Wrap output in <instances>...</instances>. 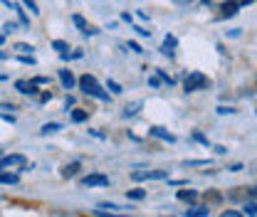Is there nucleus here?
<instances>
[{
	"label": "nucleus",
	"mask_w": 257,
	"mask_h": 217,
	"mask_svg": "<svg viewBox=\"0 0 257 217\" xmlns=\"http://www.w3.org/2000/svg\"><path fill=\"white\" fill-rule=\"evenodd\" d=\"M191 136H193V141H198V143H203V146H208V138H205V136H203L200 131H193Z\"/></svg>",
	"instance_id": "nucleus-28"
},
{
	"label": "nucleus",
	"mask_w": 257,
	"mask_h": 217,
	"mask_svg": "<svg viewBox=\"0 0 257 217\" xmlns=\"http://www.w3.org/2000/svg\"><path fill=\"white\" fill-rule=\"evenodd\" d=\"M220 217H242V215H240L237 210H225V212H223Z\"/></svg>",
	"instance_id": "nucleus-34"
},
{
	"label": "nucleus",
	"mask_w": 257,
	"mask_h": 217,
	"mask_svg": "<svg viewBox=\"0 0 257 217\" xmlns=\"http://www.w3.org/2000/svg\"><path fill=\"white\" fill-rule=\"evenodd\" d=\"M82 187H99V185H109V175H101V173H89L79 180Z\"/></svg>",
	"instance_id": "nucleus-4"
},
{
	"label": "nucleus",
	"mask_w": 257,
	"mask_h": 217,
	"mask_svg": "<svg viewBox=\"0 0 257 217\" xmlns=\"http://www.w3.org/2000/svg\"><path fill=\"white\" fill-rule=\"evenodd\" d=\"M79 89L84 94H89V96H94V99H99V101H109V92H104V87L96 82V77H92V74H84V77H79Z\"/></svg>",
	"instance_id": "nucleus-1"
},
{
	"label": "nucleus",
	"mask_w": 257,
	"mask_h": 217,
	"mask_svg": "<svg viewBox=\"0 0 257 217\" xmlns=\"http://www.w3.org/2000/svg\"><path fill=\"white\" fill-rule=\"evenodd\" d=\"M60 131H62V126L60 124H45L42 128H40L42 136H47V133H60Z\"/></svg>",
	"instance_id": "nucleus-16"
},
{
	"label": "nucleus",
	"mask_w": 257,
	"mask_h": 217,
	"mask_svg": "<svg viewBox=\"0 0 257 217\" xmlns=\"http://www.w3.org/2000/svg\"><path fill=\"white\" fill-rule=\"evenodd\" d=\"M139 109H141V101H134V104H126L124 106V116H134V114H139Z\"/></svg>",
	"instance_id": "nucleus-15"
},
{
	"label": "nucleus",
	"mask_w": 257,
	"mask_h": 217,
	"mask_svg": "<svg viewBox=\"0 0 257 217\" xmlns=\"http://www.w3.org/2000/svg\"><path fill=\"white\" fill-rule=\"evenodd\" d=\"M13 10H18V15H20V23H23V25H25V28H28V25H30V18H28V15H25V10H23V8H20V5H13Z\"/></svg>",
	"instance_id": "nucleus-21"
},
{
	"label": "nucleus",
	"mask_w": 257,
	"mask_h": 217,
	"mask_svg": "<svg viewBox=\"0 0 257 217\" xmlns=\"http://www.w3.org/2000/svg\"><path fill=\"white\" fill-rule=\"evenodd\" d=\"M149 84H151L154 89H159V87H161V79H159V77H151V79H149Z\"/></svg>",
	"instance_id": "nucleus-36"
},
{
	"label": "nucleus",
	"mask_w": 257,
	"mask_h": 217,
	"mask_svg": "<svg viewBox=\"0 0 257 217\" xmlns=\"http://www.w3.org/2000/svg\"><path fill=\"white\" fill-rule=\"evenodd\" d=\"M3 30H5V35H10V32L18 30V25H15V23H5V28H3Z\"/></svg>",
	"instance_id": "nucleus-31"
},
{
	"label": "nucleus",
	"mask_w": 257,
	"mask_h": 217,
	"mask_svg": "<svg viewBox=\"0 0 257 217\" xmlns=\"http://www.w3.org/2000/svg\"><path fill=\"white\" fill-rule=\"evenodd\" d=\"M20 62L23 64H35V57H32V55H20Z\"/></svg>",
	"instance_id": "nucleus-30"
},
{
	"label": "nucleus",
	"mask_w": 257,
	"mask_h": 217,
	"mask_svg": "<svg viewBox=\"0 0 257 217\" xmlns=\"http://www.w3.org/2000/svg\"><path fill=\"white\" fill-rule=\"evenodd\" d=\"M149 133H151L154 138L168 141V143H176V136H173V133H168V131H166V128H161V126H154V128H149Z\"/></svg>",
	"instance_id": "nucleus-6"
},
{
	"label": "nucleus",
	"mask_w": 257,
	"mask_h": 217,
	"mask_svg": "<svg viewBox=\"0 0 257 217\" xmlns=\"http://www.w3.org/2000/svg\"><path fill=\"white\" fill-rule=\"evenodd\" d=\"M106 89H109L111 94H121L124 92V89H121V84H119V82H114V79H109V82H106Z\"/></svg>",
	"instance_id": "nucleus-20"
},
{
	"label": "nucleus",
	"mask_w": 257,
	"mask_h": 217,
	"mask_svg": "<svg viewBox=\"0 0 257 217\" xmlns=\"http://www.w3.org/2000/svg\"><path fill=\"white\" fill-rule=\"evenodd\" d=\"M237 5H252V0H237Z\"/></svg>",
	"instance_id": "nucleus-45"
},
{
	"label": "nucleus",
	"mask_w": 257,
	"mask_h": 217,
	"mask_svg": "<svg viewBox=\"0 0 257 217\" xmlns=\"http://www.w3.org/2000/svg\"><path fill=\"white\" fill-rule=\"evenodd\" d=\"M96 210H106V212H119L121 207H119V205H114V202H101V205H99Z\"/></svg>",
	"instance_id": "nucleus-22"
},
{
	"label": "nucleus",
	"mask_w": 257,
	"mask_h": 217,
	"mask_svg": "<svg viewBox=\"0 0 257 217\" xmlns=\"http://www.w3.org/2000/svg\"><path fill=\"white\" fill-rule=\"evenodd\" d=\"M15 89L20 94H25V96H37V84H32L28 79H18L15 82Z\"/></svg>",
	"instance_id": "nucleus-5"
},
{
	"label": "nucleus",
	"mask_w": 257,
	"mask_h": 217,
	"mask_svg": "<svg viewBox=\"0 0 257 217\" xmlns=\"http://www.w3.org/2000/svg\"><path fill=\"white\" fill-rule=\"evenodd\" d=\"M176 5H191V0H173Z\"/></svg>",
	"instance_id": "nucleus-44"
},
{
	"label": "nucleus",
	"mask_w": 257,
	"mask_h": 217,
	"mask_svg": "<svg viewBox=\"0 0 257 217\" xmlns=\"http://www.w3.org/2000/svg\"><path fill=\"white\" fill-rule=\"evenodd\" d=\"M161 52H163L166 57H173V50H168V47H161Z\"/></svg>",
	"instance_id": "nucleus-40"
},
{
	"label": "nucleus",
	"mask_w": 257,
	"mask_h": 217,
	"mask_svg": "<svg viewBox=\"0 0 257 217\" xmlns=\"http://www.w3.org/2000/svg\"><path fill=\"white\" fill-rule=\"evenodd\" d=\"M15 50H18L20 55H32V52H35V47L28 45V42H18V45H15Z\"/></svg>",
	"instance_id": "nucleus-18"
},
{
	"label": "nucleus",
	"mask_w": 257,
	"mask_h": 217,
	"mask_svg": "<svg viewBox=\"0 0 257 217\" xmlns=\"http://www.w3.org/2000/svg\"><path fill=\"white\" fill-rule=\"evenodd\" d=\"M200 3H205V5H210V3H213V0H200Z\"/></svg>",
	"instance_id": "nucleus-47"
},
{
	"label": "nucleus",
	"mask_w": 257,
	"mask_h": 217,
	"mask_svg": "<svg viewBox=\"0 0 257 217\" xmlns=\"http://www.w3.org/2000/svg\"><path fill=\"white\" fill-rule=\"evenodd\" d=\"M242 168H245V165H242V163H235V165H230V170H232V173H240V170H242Z\"/></svg>",
	"instance_id": "nucleus-39"
},
{
	"label": "nucleus",
	"mask_w": 257,
	"mask_h": 217,
	"mask_svg": "<svg viewBox=\"0 0 257 217\" xmlns=\"http://www.w3.org/2000/svg\"><path fill=\"white\" fill-rule=\"evenodd\" d=\"M79 168H82V163H79V160H74V163H69V165H64L62 178H74V175L79 173Z\"/></svg>",
	"instance_id": "nucleus-11"
},
{
	"label": "nucleus",
	"mask_w": 257,
	"mask_h": 217,
	"mask_svg": "<svg viewBox=\"0 0 257 217\" xmlns=\"http://www.w3.org/2000/svg\"><path fill=\"white\" fill-rule=\"evenodd\" d=\"M64 104H67V109H69V106H74V96H67V99H64Z\"/></svg>",
	"instance_id": "nucleus-41"
},
{
	"label": "nucleus",
	"mask_w": 257,
	"mask_h": 217,
	"mask_svg": "<svg viewBox=\"0 0 257 217\" xmlns=\"http://www.w3.org/2000/svg\"><path fill=\"white\" fill-rule=\"evenodd\" d=\"M178 45V40L173 37V35H166V40H163V47H168V50H173Z\"/></svg>",
	"instance_id": "nucleus-26"
},
{
	"label": "nucleus",
	"mask_w": 257,
	"mask_h": 217,
	"mask_svg": "<svg viewBox=\"0 0 257 217\" xmlns=\"http://www.w3.org/2000/svg\"><path fill=\"white\" fill-rule=\"evenodd\" d=\"M225 151H227V148H225V146H215V153H218V155H223Z\"/></svg>",
	"instance_id": "nucleus-43"
},
{
	"label": "nucleus",
	"mask_w": 257,
	"mask_h": 217,
	"mask_svg": "<svg viewBox=\"0 0 257 217\" xmlns=\"http://www.w3.org/2000/svg\"><path fill=\"white\" fill-rule=\"evenodd\" d=\"M156 77H159L161 82H166L168 87H171V84H176V79H173V77H168V74H166L163 69H156Z\"/></svg>",
	"instance_id": "nucleus-19"
},
{
	"label": "nucleus",
	"mask_w": 257,
	"mask_h": 217,
	"mask_svg": "<svg viewBox=\"0 0 257 217\" xmlns=\"http://www.w3.org/2000/svg\"><path fill=\"white\" fill-rule=\"evenodd\" d=\"M8 57H10L8 52H0V60H8Z\"/></svg>",
	"instance_id": "nucleus-46"
},
{
	"label": "nucleus",
	"mask_w": 257,
	"mask_h": 217,
	"mask_svg": "<svg viewBox=\"0 0 257 217\" xmlns=\"http://www.w3.org/2000/svg\"><path fill=\"white\" fill-rule=\"evenodd\" d=\"M126 197H128V200H144V197H146V190H144V187L128 190V192H126Z\"/></svg>",
	"instance_id": "nucleus-17"
},
{
	"label": "nucleus",
	"mask_w": 257,
	"mask_h": 217,
	"mask_svg": "<svg viewBox=\"0 0 257 217\" xmlns=\"http://www.w3.org/2000/svg\"><path fill=\"white\" fill-rule=\"evenodd\" d=\"M168 173L166 170H149V180H163Z\"/></svg>",
	"instance_id": "nucleus-24"
},
{
	"label": "nucleus",
	"mask_w": 257,
	"mask_h": 217,
	"mask_svg": "<svg viewBox=\"0 0 257 217\" xmlns=\"http://www.w3.org/2000/svg\"><path fill=\"white\" fill-rule=\"evenodd\" d=\"M210 215V207L205 205V207H191V210H186V217H208Z\"/></svg>",
	"instance_id": "nucleus-13"
},
{
	"label": "nucleus",
	"mask_w": 257,
	"mask_h": 217,
	"mask_svg": "<svg viewBox=\"0 0 257 217\" xmlns=\"http://www.w3.org/2000/svg\"><path fill=\"white\" fill-rule=\"evenodd\" d=\"M128 50H134V52H139V55H141V52H144V50H141V45H139V42H128Z\"/></svg>",
	"instance_id": "nucleus-33"
},
{
	"label": "nucleus",
	"mask_w": 257,
	"mask_h": 217,
	"mask_svg": "<svg viewBox=\"0 0 257 217\" xmlns=\"http://www.w3.org/2000/svg\"><path fill=\"white\" fill-rule=\"evenodd\" d=\"M60 79H62L64 89H74V84H77V79H74V74L69 69H60Z\"/></svg>",
	"instance_id": "nucleus-8"
},
{
	"label": "nucleus",
	"mask_w": 257,
	"mask_h": 217,
	"mask_svg": "<svg viewBox=\"0 0 257 217\" xmlns=\"http://www.w3.org/2000/svg\"><path fill=\"white\" fill-rule=\"evenodd\" d=\"M218 114L225 116V114H235V109H227V106H218Z\"/></svg>",
	"instance_id": "nucleus-32"
},
{
	"label": "nucleus",
	"mask_w": 257,
	"mask_h": 217,
	"mask_svg": "<svg viewBox=\"0 0 257 217\" xmlns=\"http://www.w3.org/2000/svg\"><path fill=\"white\" fill-rule=\"evenodd\" d=\"M220 10H223V13H220L223 18H232V15H237L240 5H237V3H232V0H225V5L220 8Z\"/></svg>",
	"instance_id": "nucleus-10"
},
{
	"label": "nucleus",
	"mask_w": 257,
	"mask_h": 217,
	"mask_svg": "<svg viewBox=\"0 0 257 217\" xmlns=\"http://www.w3.org/2000/svg\"><path fill=\"white\" fill-rule=\"evenodd\" d=\"M47 82H50L47 77H35V79H32V84H47Z\"/></svg>",
	"instance_id": "nucleus-37"
},
{
	"label": "nucleus",
	"mask_w": 257,
	"mask_h": 217,
	"mask_svg": "<svg viewBox=\"0 0 257 217\" xmlns=\"http://www.w3.org/2000/svg\"><path fill=\"white\" fill-rule=\"evenodd\" d=\"M94 215H99V217H131V215H116V212H106V210H94Z\"/></svg>",
	"instance_id": "nucleus-29"
},
{
	"label": "nucleus",
	"mask_w": 257,
	"mask_h": 217,
	"mask_svg": "<svg viewBox=\"0 0 257 217\" xmlns=\"http://www.w3.org/2000/svg\"><path fill=\"white\" fill-rule=\"evenodd\" d=\"M0 183L3 185H18L20 183V175H15L10 170H0Z\"/></svg>",
	"instance_id": "nucleus-9"
},
{
	"label": "nucleus",
	"mask_w": 257,
	"mask_h": 217,
	"mask_svg": "<svg viewBox=\"0 0 257 217\" xmlns=\"http://www.w3.org/2000/svg\"><path fill=\"white\" fill-rule=\"evenodd\" d=\"M52 50H57V52H67V50H69V45H67L64 40H55V42H52Z\"/></svg>",
	"instance_id": "nucleus-25"
},
{
	"label": "nucleus",
	"mask_w": 257,
	"mask_h": 217,
	"mask_svg": "<svg viewBox=\"0 0 257 217\" xmlns=\"http://www.w3.org/2000/svg\"><path fill=\"white\" fill-rule=\"evenodd\" d=\"M20 3H23V5L30 10L32 15H40V8H37V3H35V0H20Z\"/></svg>",
	"instance_id": "nucleus-23"
},
{
	"label": "nucleus",
	"mask_w": 257,
	"mask_h": 217,
	"mask_svg": "<svg viewBox=\"0 0 257 217\" xmlns=\"http://www.w3.org/2000/svg\"><path fill=\"white\" fill-rule=\"evenodd\" d=\"M72 23H74L79 30L84 32V35H96V32H99V30H94L92 25H87V20H84L82 15H72Z\"/></svg>",
	"instance_id": "nucleus-7"
},
{
	"label": "nucleus",
	"mask_w": 257,
	"mask_h": 217,
	"mask_svg": "<svg viewBox=\"0 0 257 217\" xmlns=\"http://www.w3.org/2000/svg\"><path fill=\"white\" fill-rule=\"evenodd\" d=\"M245 215H247V217H257V210H255V200H250V202L245 205Z\"/></svg>",
	"instance_id": "nucleus-27"
},
{
	"label": "nucleus",
	"mask_w": 257,
	"mask_h": 217,
	"mask_svg": "<svg viewBox=\"0 0 257 217\" xmlns=\"http://www.w3.org/2000/svg\"><path fill=\"white\" fill-rule=\"evenodd\" d=\"M10 168H20V170H30L28 168V158L23 153H13V155H3L0 158V170H10Z\"/></svg>",
	"instance_id": "nucleus-3"
},
{
	"label": "nucleus",
	"mask_w": 257,
	"mask_h": 217,
	"mask_svg": "<svg viewBox=\"0 0 257 217\" xmlns=\"http://www.w3.org/2000/svg\"><path fill=\"white\" fill-rule=\"evenodd\" d=\"M3 121H8V124H15V119H13L10 114H3Z\"/></svg>",
	"instance_id": "nucleus-42"
},
{
	"label": "nucleus",
	"mask_w": 257,
	"mask_h": 217,
	"mask_svg": "<svg viewBox=\"0 0 257 217\" xmlns=\"http://www.w3.org/2000/svg\"><path fill=\"white\" fill-rule=\"evenodd\" d=\"M52 99V92H45V94H40V101L45 104V101H50Z\"/></svg>",
	"instance_id": "nucleus-38"
},
{
	"label": "nucleus",
	"mask_w": 257,
	"mask_h": 217,
	"mask_svg": "<svg viewBox=\"0 0 257 217\" xmlns=\"http://www.w3.org/2000/svg\"><path fill=\"white\" fill-rule=\"evenodd\" d=\"M134 30L139 32V35H141V37H149V35H151V30H146V28H139V25H136V28H134Z\"/></svg>",
	"instance_id": "nucleus-35"
},
{
	"label": "nucleus",
	"mask_w": 257,
	"mask_h": 217,
	"mask_svg": "<svg viewBox=\"0 0 257 217\" xmlns=\"http://www.w3.org/2000/svg\"><path fill=\"white\" fill-rule=\"evenodd\" d=\"M208 87H210V79L203 72H191L183 79V89L186 92H200V89H208Z\"/></svg>",
	"instance_id": "nucleus-2"
},
{
	"label": "nucleus",
	"mask_w": 257,
	"mask_h": 217,
	"mask_svg": "<svg viewBox=\"0 0 257 217\" xmlns=\"http://www.w3.org/2000/svg\"><path fill=\"white\" fill-rule=\"evenodd\" d=\"M178 200H183V202H195L198 200V192L195 190H178Z\"/></svg>",
	"instance_id": "nucleus-12"
},
{
	"label": "nucleus",
	"mask_w": 257,
	"mask_h": 217,
	"mask_svg": "<svg viewBox=\"0 0 257 217\" xmlns=\"http://www.w3.org/2000/svg\"><path fill=\"white\" fill-rule=\"evenodd\" d=\"M89 119V111H84V109H74L72 111V121L74 124H82V121H87Z\"/></svg>",
	"instance_id": "nucleus-14"
},
{
	"label": "nucleus",
	"mask_w": 257,
	"mask_h": 217,
	"mask_svg": "<svg viewBox=\"0 0 257 217\" xmlns=\"http://www.w3.org/2000/svg\"><path fill=\"white\" fill-rule=\"evenodd\" d=\"M3 42H5V35H0V45H3Z\"/></svg>",
	"instance_id": "nucleus-48"
}]
</instances>
